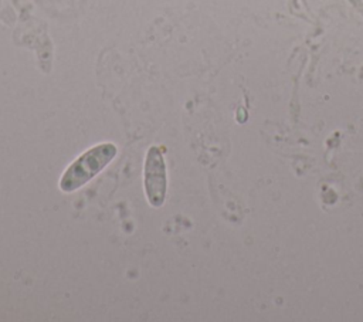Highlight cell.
<instances>
[{"instance_id": "obj_2", "label": "cell", "mask_w": 363, "mask_h": 322, "mask_svg": "<svg viewBox=\"0 0 363 322\" xmlns=\"http://www.w3.org/2000/svg\"><path fill=\"white\" fill-rule=\"evenodd\" d=\"M143 186L149 204L152 207H160L166 200L167 176L164 156L159 146H150L146 152Z\"/></svg>"}, {"instance_id": "obj_1", "label": "cell", "mask_w": 363, "mask_h": 322, "mask_svg": "<svg viewBox=\"0 0 363 322\" xmlns=\"http://www.w3.org/2000/svg\"><path fill=\"white\" fill-rule=\"evenodd\" d=\"M118 149L111 142H104L92 146L81 153L72 163L68 165L60 177V189L64 193H72L99 174L116 156Z\"/></svg>"}]
</instances>
